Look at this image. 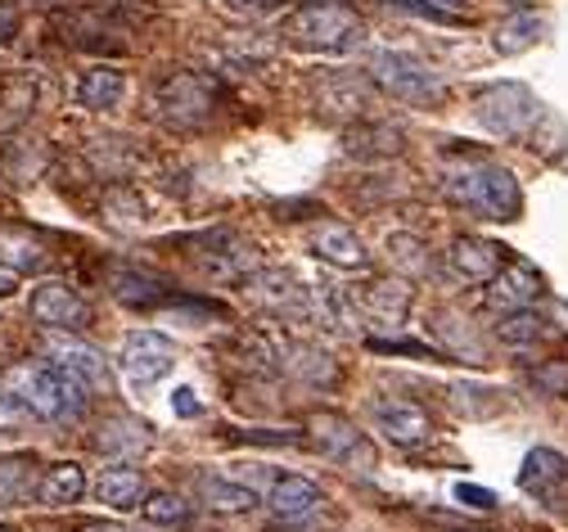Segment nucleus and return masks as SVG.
<instances>
[{
  "instance_id": "412c9836",
  "label": "nucleus",
  "mask_w": 568,
  "mask_h": 532,
  "mask_svg": "<svg viewBox=\"0 0 568 532\" xmlns=\"http://www.w3.org/2000/svg\"><path fill=\"white\" fill-rule=\"evenodd\" d=\"M312 249H316L321 262H329V267H338V271H366V262H371L362 235L352 231V225H321L316 240H312Z\"/></svg>"
},
{
  "instance_id": "58836bf2",
  "label": "nucleus",
  "mask_w": 568,
  "mask_h": 532,
  "mask_svg": "<svg viewBox=\"0 0 568 532\" xmlns=\"http://www.w3.org/2000/svg\"><path fill=\"white\" fill-rule=\"evenodd\" d=\"M231 14H244V19H266L275 10H284V0H222Z\"/></svg>"
},
{
  "instance_id": "473e14b6",
  "label": "nucleus",
  "mask_w": 568,
  "mask_h": 532,
  "mask_svg": "<svg viewBox=\"0 0 568 532\" xmlns=\"http://www.w3.org/2000/svg\"><path fill=\"white\" fill-rule=\"evenodd\" d=\"M546 334H550V325H546V317H541L537 308L510 312V317H501V325H496V339H501L506 348H532V343H541Z\"/></svg>"
},
{
  "instance_id": "c756f323",
  "label": "nucleus",
  "mask_w": 568,
  "mask_h": 532,
  "mask_svg": "<svg viewBox=\"0 0 568 532\" xmlns=\"http://www.w3.org/2000/svg\"><path fill=\"white\" fill-rule=\"evenodd\" d=\"M37 492V461L28 451L19 455H0V510L6 505H23Z\"/></svg>"
},
{
  "instance_id": "bb28decb",
  "label": "nucleus",
  "mask_w": 568,
  "mask_h": 532,
  "mask_svg": "<svg viewBox=\"0 0 568 532\" xmlns=\"http://www.w3.org/2000/svg\"><path fill=\"white\" fill-rule=\"evenodd\" d=\"M541 37H546V19L532 14V10H515L510 19L496 23L491 50H496V54H524V50H532Z\"/></svg>"
},
{
  "instance_id": "1a4fd4ad",
  "label": "nucleus",
  "mask_w": 568,
  "mask_h": 532,
  "mask_svg": "<svg viewBox=\"0 0 568 532\" xmlns=\"http://www.w3.org/2000/svg\"><path fill=\"white\" fill-rule=\"evenodd\" d=\"M118 361H122V374L131 389H154L176 365V343L159 330H135V334H126Z\"/></svg>"
},
{
  "instance_id": "393cba45",
  "label": "nucleus",
  "mask_w": 568,
  "mask_h": 532,
  "mask_svg": "<svg viewBox=\"0 0 568 532\" xmlns=\"http://www.w3.org/2000/svg\"><path fill=\"white\" fill-rule=\"evenodd\" d=\"M122 96H126V78H122L113 63H95L91 72H82V82H78V104L91 109V113L118 109Z\"/></svg>"
},
{
  "instance_id": "4c0bfd02",
  "label": "nucleus",
  "mask_w": 568,
  "mask_h": 532,
  "mask_svg": "<svg viewBox=\"0 0 568 532\" xmlns=\"http://www.w3.org/2000/svg\"><path fill=\"white\" fill-rule=\"evenodd\" d=\"M537 389L541 393H555V398H568V365L564 361H550L546 370H537Z\"/></svg>"
},
{
  "instance_id": "e433bc0d",
  "label": "nucleus",
  "mask_w": 568,
  "mask_h": 532,
  "mask_svg": "<svg viewBox=\"0 0 568 532\" xmlns=\"http://www.w3.org/2000/svg\"><path fill=\"white\" fill-rule=\"evenodd\" d=\"M366 348H371V352H384V357H424V361H447L438 348H424V343H410V339H375V334H366Z\"/></svg>"
},
{
  "instance_id": "f3484780",
  "label": "nucleus",
  "mask_w": 568,
  "mask_h": 532,
  "mask_svg": "<svg viewBox=\"0 0 568 532\" xmlns=\"http://www.w3.org/2000/svg\"><path fill=\"white\" fill-rule=\"evenodd\" d=\"M109 293L122 302V308L135 312H154L172 298V280L145 267H109Z\"/></svg>"
},
{
  "instance_id": "2eb2a0df",
  "label": "nucleus",
  "mask_w": 568,
  "mask_h": 532,
  "mask_svg": "<svg viewBox=\"0 0 568 532\" xmlns=\"http://www.w3.org/2000/svg\"><path fill=\"white\" fill-rule=\"evenodd\" d=\"M357 298L362 325H379V330H402L406 312H410V289L402 280H366L362 289H352Z\"/></svg>"
},
{
  "instance_id": "39448f33",
  "label": "nucleus",
  "mask_w": 568,
  "mask_h": 532,
  "mask_svg": "<svg viewBox=\"0 0 568 532\" xmlns=\"http://www.w3.org/2000/svg\"><path fill=\"white\" fill-rule=\"evenodd\" d=\"M212 104H217V87L190 68L168 72V78H159V87H154V113H159V122H168L176 131L203 127L212 118Z\"/></svg>"
},
{
  "instance_id": "a18cd8bd",
  "label": "nucleus",
  "mask_w": 568,
  "mask_h": 532,
  "mask_svg": "<svg viewBox=\"0 0 568 532\" xmlns=\"http://www.w3.org/2000/svg\"><path fill=\"white\" fill-rule=\"evenodd\" d=\"M429 6H438V10H447V14H460L469 0H429Z\"/></svg>"
},
{
  "instance_id": "ddd939ff",
  "label": "nucleus",
  "mask_w": 568,
  "mask_h": 532,
  "mask_svg": "<svg viewBox=\"0 0 568 532\" xmlns=\"http://www.w3.org/2000/svg\"><path fill=\"white\" fill-rule=\"evenodd\" d=\"M519 488L546 510H568V461L550 446H532L524 455Z\"/></svg>"
},
{
  "instance_id": "9d476101",
  "label": "nucleus",
  "mask_w": 568,
  "mask_h": 532,
  "mask_svg": "<svg viewBox=\"0 0 568 532\" xmlns=\"http://www.w3.org/2000/svg\"><path fill=\"white\" fill-rule=\"evenodd\" d=\"M194 249V258L207 267V271H217L226 280H248L257 271V244L244 240L240 231H231V225H217V231H203V235H190L185 240Z\"/></svg>"
},
{
  "instance_id": "9b49d317",
  "label": "nucleus",
  "mask_w": 568,
  "mask_h": 532,
  "mask_svg": "<svg viewBox=\"0 0 568 532\" xmlns=\"http://www.w3.org/2000/svg\"><path fill=\"white\" fill-rule=\"evenodd\" d=\"M32 321L54 334H82L91 325V302L63 280H41L32 289Z\"/></svg>"
},
{
  "instance_id": "72a5a7b5",
  "label": "nucleus",
  "mask_w": 568,
  "mask_h": 532,
  "mask_svg": "<svg viewBox=\"0 0 568 532\" xmlns=\"http://www.w3.org/2000/svg\"><path fill=\"white\" fill-rule=\"evenodd\" d=\"M104 221L113 231H140V225H145V203H140V194L131 185H113L104 194Z\"/></svg>"
},
{
  "instance_id": "a19ab883",
  "label": "nucleus",
  "mask_w": 568,
  "mask_h": 532,
  "mask_svg": "<svg viewBox=\"0 0 568 532\" xmlns=\"http://www.w3.org/2000/svg\"><path fill=\"white\" fill-rule=\"evenodd\" d=\"M456 501L465 510H496V496L487 488H474V483H456Z\"/></svg>"
},
{
  "instance_id": "7c9ffc66",
  "label": "nucleus",
  "mask_w": 568,
  "mask_h": 532,
  "mask_svg": "<svg viewBox=\"0 0 568 532\" xmlns=\"http://www.w3.org/2000/svg\"><path fill=\"white\" fill-rule=\"evenodd\" d=\"M0 262H6L14 275H37L50 267V253L19 231H0Z\"/></svg>"
},
{
  "instance_id": "37998d69",
  "label": "nucleus",
  "mask_w": 568,
  "mask_h": 532,
  "mask_svg": "<svg viewBox=\"0 0 568 532\" xmlns=\"http://www.w3.org/2000/svg\"><path fill=\"white\" fill-rule=\"evenodd\" d=\"M78 532H135V528H126V523H113V519H87Z\"/></svg>"
},
{
  "instance_id": "79ce46f5",
  "label": "nucleus",
  "mask_w": 568,
  "mask_h": 532,
  "mask_svg": "<svg viewBox=\"0 0 568 532\" xmlns=\"http://www.w3.org/2000/svg\"><path fill=\"white\" fill-rule=\"evenodd\" d=\"M172 411H176V415H185V420H194V415H199L194 389H176V393H172Z\"/></svg>"
},
{
  "instance_id": "7ed1b4c3",
  "label": "nucleus",
  "mask_w": 568,
  "mask_h": 532,
  "mask_svg": "<svg viewBox=\"0 0 568 532\" xmlns=\"http://www.w3.org/2000/svg\"><path fill=\"white\" fill-rule=\"evenodd\" d=\"M366 23L357 10L347 6H334V0H307V6L290 10L280 23V37L298 46V50H312V54H343L362 41Z\"/></svg>"
},
{
  "instance_id": "5701e85b",
  "label": "nucleus",
  "mask_w": 568,
  "mask_h": 532,
  "mask_svg": "<svg viewBox=\"0 0 568 532\" xmlns=\"http://www.w3.org/2000/svg\"><path fill=\"white\" fill-rule=\"evenodd\" d=\"M95 446L104 455H113V461H135L140 451H150V424H140L131 415H113V420L100 424Z\"/></svg>"
},
{
  "instance_id": "f8f14e48",
  "label": "nucleus",
  "mask_w": 568,
  "mask_h": 532,
  "mask_svg": "<svg viewBox=\"0 0 568 532\" xmlns=\"http://www.w3.org/2000/svg\"><path fill=\"white\" fill-rule=\"evenodd\" d=\"M546 293L541 275L532 262L524 258H510L501 271H496L487 284H483V302L496 312V317H510V312H524V308H537V298Z\"/></svg>"
},
{
  "instance_id": "49530a36",
  "label": "nucleus",
  "mask_w": 568,
  "mask_h": 532,
  "mask_svg": "<svg viewBox=\"0 0 568 532\" xmlns=\"http://www.w3.org/2000/svg\"><path fill=\"white\" fill-rule=\"evenodd\" d=\"M14 293V280L10 275H0V298H10Z\"/></svg>"
},
{
  "instance_id": "dca6fc26",
  "label": "nucleus",
  "mask_w": 568,
  "mask_h": 532,
  "mask_svg": "<svg viewBox=\"0 0 568 532\" xmlns=\"http://www.w3.org/2000/svg\"><path fill=\"white\" fill-rule=\"evenodd\" d=\"M266 505H271V514L290 528V523H303V519H312V514H321L329 501H325V492L312 483V479H303V474H275L271 483H266Z\"/></svg>"
},
{
  "instance_id": "f257e3e1",
  "label": "nucleus",
  "mask_w": 568,
  "mask_h": 532,
  "mask_svg": "<svg viewBox=\"0 0 568 532\" xmlns=\"http://www.w3.org/2000/svg\"><path fill=\"white\" fill-rule=\"evenodd\" d=\"M443 194L483 217V221H515L519 208H524V194H519V181L510 168L501 163H487V159H460L443 172Z\"/></svg>"
},
{
  "instance_id": "0eeeda50",
  "label": "nucleus",
  "mask_w": 568,
  "mask_h": 532,
  "mask_svg": "<svg viewBox=\"0 0 568 532\" xmlns=\"http://www.w3.org/2000/svg\"><path fill=\"white\" fill-rule=\"evenodd\" d=\"M312 442L321 446L325 461L352 470V474H371L379 465V455H375V442L352 424L347 415H334V411H321L312 415Z\"/></svg>"
},
{
  "instance_id": "c03bdc74",
  "label": "nucleus",
  "mask_w": 568,
  "mask_h": 532,
  "mask_svg": "<svg viewBox=\"0 0 568 532\" xmlns=\"http://www.w3.org/2000/svg\"><path fill=\"white\" fill-rule=\"evenodd\" d=\"M14 23H19V19H14L10 10H0V41H10V37H14Z\"/></svg>"
},
{
  "instance_id": "a878e982",
  "label": "nucleus",
  "mask_w": 568,
  "mask_h": 532,
  "mask_svg": "<svg viewBox=\"0 0 568 532\" xmlns=\"http://www.w3.org/2000/svg\"><path fill=\"white\" fill-rule=\"evenodd\" d=\"M194 492L207 510H222V514H244L257 505V492L240 479H222V474H199L194 479Z\"/></svg>"
},
{
  "instance_id": "f03ea898",
  "label": "nucleus",
  "mask_w": 568,
  "mask_h": 532,
  "mask_svg": "<svg viewBox=\"0 0 568 532\" xmlns=\"http://www.w3.org/2000/svg\"><path fill=\"white\" fill-rule=\"evenodd\" d=\"M6 389L28 406V415L37 420H54V424H68V420H82L87 415V384L73 379L59 361H41V365H14L6 374Z\"/></svg>"
},
{
  "instance_id": "4be33fe9",
  "label": "nucleus",
  "mask_w": 568,
  "mask_h": 532,
  "mask_svg": "<svg viewBox=\"0 0 568 532\" xmlns=\"http://www.w3.org/2000/svg\"><path fill=\"white\" fill-rule=\"evenodd\" d=\"M54 361L73 379H82L87 393H104V398L113 393V370L104 365V357L95 348H87V343H54Z\"/></svg>"
},
{
  "instance_id": "2f4dec72",
  "label": "nucleus",
  "mask_w": 568,
  "mask_h": 532,
  "mask_svg": "<svg viewBox=\"0 0 568 532\" xmlns=\"http://www.w3.org/2000/svg\"><path fill=\"white\" fill-rule=\"evenodd\" d=\"M434 334H438V352H443V357H456V361L483 365V348H478V339H474L456 317L438 312V317H434Z\"/></svg>"
},
{
  "instance_id": "09e8293b",
  "label": "nucleus",
  "mask_w": 568,
  "mask_h": 532,
  "mask_svg": "<svg viewBox=\"0 0 568 532\" xmlns=\"http://www.w3.org/2000/svg\"><path fill=\"white\" fill-rule=\"evenodd\" d=\"M37 6H54V0H37Z\"/></svg>"
},
{
  "instance_id": "423d86ee",
  "label": "nucleus",
  "mask_w": 568,
  "mask_h": 532,
  "mask_svg": "<svg viewBox=\"0 0 568 532\" xmlns=\"http://www.w3.org/2000/svg\"><path fill=\"white\" fill-rule=\"evenodd\" d=\"M371 72H375V82L393 100H402V104H429V109H438L447 100V82L424 59H415L406 50H384L371 63Z\"/></svg>"
},
{
  "instance_id": "b1692460",
  "label": "nucleus",
  "mask_w": 568,
  "mask_h": 532,
  "mask_svg": "<svg viewBox=\"0 0 568 532\" xmlns=\"http://www.w3.org/2000/svg\"><path fill=\"white\" fill-rule=\"evenodd\" d=\"M87 492V474L78 461H59L50 465L41 479H37V501L50 505V510H68V505H78Z\"/></svg>"
},
{
  "instance_id": "ea45409f",
  "label": "nucleus",
  "mask_w": 568,
  "mask_h": 532,
  "mask_svg": "<svg viewBox=\"0 0 568 532\" xmlns=\"http://www.w3.org/2000/svg\"><path fill=\"white\" fill-rule=\"evenodd\" d=\"M28 420V406L6 389V393H0V433H10V429H19Z\"/></svg>"
},
{
  "instance_id": "4468645a",
  "label": "nucleus",
  "mask_w": 568,
  "mask_h": 532,
  "mask_svg": "<svg viewBox=\"0 0 568 532\" xmlns=\"http://www.w3.org/2000/svg\"><path fill=\"white\" fill-rule=\"evenodd\" d=\"M371 420L393 446H419L434 438V415L410 398H371Z\"/></svg>"
},
{
  "instance_id": "c85d7f7f",
  "label": "nucleus",
  "mask_w": 568,
  "mask_h": 532,
  "mask_svg": "<svg viewBox=\"0 0 568 532\" xmlns=\"http://www.w3.org/2000/svg\"><path fill=\"white\" fill-rule=\"evenodd\" d=\"M95 496L100 505H113V510H140V501H145V479H140V470H126V465H113L100 474L95 483Z\"/></svg>"
},
{
  "instance_id": "a211bd4d",
  "label": "nucleus",
  "mask_w": 568,
  "mask_h": 532,
  "mask_svg": "<svg viewBox=\"0 0 568 532\" xmlns=\"http://www.w3.org/2000/svg\"><path fill=\"white\" fill-rule=\"evenodd\" d=\"M501 267H506V249L491 244V240H483V235H460V240H452V249H447V271H452L460 284H487Z\"/></svg>"
},
{
  "instance_id": "cd10ccee",
  "label": "nucleus",
  "mask_w": 568,
  "mask_h": 532,
  "mask_svg": "<svg viewBox=\"0 0 568 532\" xmlns=\"http://www.w3.org/2000/svg\"><path fill=\"white\" fill-rule=\"evenodd\" d=\"M343 140H347V154H357V159L402 154V127H393V122H362V127H352Z\"/></svg>"
},
{
  "instance_id": "6e6552de",
  "label": "nucleus",
  "mask_w": 568,
  "mask_h": 532,
  "mask_svg": "<svg viewBox=\"0 0 568 532\" xmlns=\"http://www.w3.org/2000/svg\"><path fill=\"white\" fill-rule=\"evenodd\" d=\"M248 298L257 302L262 312L271 317H284V321H307L316 312V302L312 293L290 275V271H280V267H257L248 280H244Z\"/></svg>"
},
{
  "instance_id": "6ab92c4d",
  "label": "nucleus",
  "mask_w": 568,
  "mask_h": 532,
  "mask_svg": "<svg viewBox=\"0 0 568 532\" xmlns=\"http://www.w3.org/2000/svg\"><path fill=\"white\" fill-rule=\"evenodd\" d=\"M280 370L303 379L312 389H329L338 379V365L329 352H321L316 343H298V339H280Z\"/></svg>"
},
{
  "instance_id": "c9c22d12",
  "label": "nucleus",
  "mask_w": 568,
  "mask_h": 532,
  "mask_svg": "<svg viewBox=\"0 0 568 532\" xmlns=\"http://www.w3.org/2000/svg\"><path fill=\"white\" fill-rule=\"evenodd\" d=\"M388 258H393L402 271H410V275L429 271V244L415 240V235H388Z\"/></svg>"
},
{
  "instance_id": "f704fd0d",
  "label": "nucleus",
  "mask_w": 568,
  "mask_h": 532,
  "mask_svg": "<svg viewBox=\"0 0 568 532\" xmlns=\"http://www.w3.org/2000/svg\"><path fill=\"white\" fill-rule=\"evenodd\" d=\"M140 514H145L150 523H163V528H181V523H190L194 510L176 492H150L145 501H140Z\"/></svg>"
},
{
  "instance_id": "aec40b11",
  "label": "nucleus",
  "mask_w": 568,
  "mask_h": 532,
  "mask_svg": "<svg viewBox=\"0 0 568 532\" xmlns=\"http://www.w3.org/2000/svg\"><path fill=\"white\" fill-rule=\"evenodd\" d=\"M37 96H41L37 72H23V68L0 72V131H19L32 118Z\"/></svg>"
},
{
  "instance_id": "de8ad7c7",
  "label": "nucleus",
  "mask_w": 568,
  "mask_h": 532,
  "mask_svg": "<svg viewBox=\"0 0 568 532\" xmlns=\"http://www.w3.org/2000/svg\"><path fill=\"white\" fill-rule=\"evenodd\" d=\"M0 532H19V528L14 523H0Z\"/></svg>"
},
{
  "instance_id": "20e7f679",
  "label": "nucleus",
  "mask_w": 568,
  "mask_h": 532,
  "mask_svg": "<svg viewBox=\"0 0 568 532\" xmlns=\"http://www.w3.org/2000/svg\"><path fill=\"white\" fill-rule=\"evenodd\" d=\"M474 118L501 140H524L541 122V100L524 82H491L474 96Z\"/></svg>"
}]
</instances>
